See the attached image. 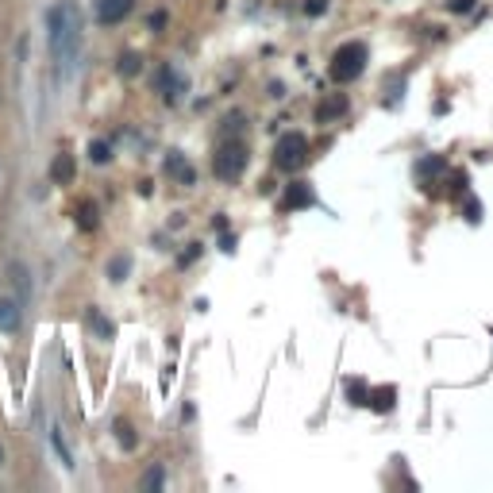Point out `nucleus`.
Returning <instances> with one entry per match:
<instances>
[{"instance_id":"f257e3e1","label":"nucleus","mask_w":493,"mask_h":493,"mask_svg":"<svg viewBox=\"0 0 493 493\" xmlns=\"http://www.w3.org/2000/svg\"><path fill=\"white\" fill-rule=\"evenodd\" d=\"M46 31H51V46L58 58H70L73 51H77V8L73 4H54L51 12H46Z\"/></svg>"},{"instance_id":"f03ea898","label":"nucleus","mask_w":493,"mask_h":493,"mask_svg":"<svg viewBox=\"0 0 493 493\" xmlns=\"http://www.w3.org/2000/svg\"><path fill=\"white\" fill-rule=\"evenodd\" d=\"M363 70H366V46H363V43H343L339 51L332 54L327 77L339 81V85H347V81H355Z\"/></svg>"},{"instance_id":"7ed1b4c3","label":"nucleus","mask_w":493,"mask_h":493,"mask_svg":"<svg viewBox=\"0 0 493 493\" xmlns=\"http://www.w3.org/2000/svg\"><path fill=\"white\" fill-rule=\"evenodd\" d=\"M308 162V139L301 135V131H289V135L277 139L274 146V166L285 170V174H293V170H301Z\"/></svg>"},{"instance_id":"20e7f679","label":"nucleus","mask_w":493,"mask_h":493,"mask_svg":"<svg viewBox=\"0 0 493 493\" xmlns=\"http://www.w3.org/2000/svg\"><path fill=\"white\" fill-rule=\"evenodd\" d=\"M246 170V146L243 143H224L216 154H212V174L220 177V182H239Z\"/></svg>"},{"instance_id":"39448f33","label":"nucleus","mask_w":493,"mask_h":493,"mask_svg":"<svg viewBox=\"0 0 493 493\" xmlns=\"http://www.w3.org/2000/svg\"><path fill=\"white\" fill-rule=\"evenodd\" d=\"M135 8V0H96V20L101 23H123Z\"/></svg>"},{"instance_id":"423d86ee","label":"nucleus","mask_w":493,"mask_h":493,"mask_svg":"<svg viewBox=\"0 0 493 493\" xmlns=\"http://www.w3.org/2000/svg\"><path fill=\"white\" fill-rule=\"evenodd\" d=\"M347 108H351L347 93H332V96H324V101H320V108H316V120H320V123H332V120H339Z\"/></svg>"},{"instance_id":"0eeeda50","label":"nucleus","mask_w":493,"mask_h":493,"mask_svg":"<svg viewBox=\"0 0 493 493\" xmlns=\"http://www.w3.org/2000/svg\"><path fill=\"white\" fill-rule=\"evenodd\" d=\"M73 177H77V158H73V154H54V162H51V182H54V185H70Z\"/></svg>"},{"instance_id":"6e6552de","label":"nucleus","mask_w":493,"mask_h":493,"mask_svg":"<svg viewBox=\"0 0 493 493\" xmlns=\"http://www.w3.org/2000/svg\"><path fill=\"white\" fill-rule=\"evenodd\" d=\"M316 204V193H312V185L308 182H293L289 189H285V208H312Z\"/></svg>"},{"instance_id":"1a4fd4ad","label":"nucleus","mask_w":493,"mask_h":493,"mask_svg":"<svg viewBox=\"0 0 493 493\" xmlns=\"http://www.w3.org/2000/svg\"><path fill=\"white\" fill-rule=\"evenodd\" d=\"M73 220H77L81 232H96V224H101V208H96V201H81L77 208H73Z\"/></svg>"},{"instance_id":"9d476101","label":"nucleus","mask_w":493,"mask_h":493,"mask_svg":"<svg viewBox=\"0 0 493 493\" xmlns=\"http://www.w3.org/2000/svg\"><path fill=\"white\" fill-rule=\"evenodd\" d=\"M439 174H447V158H443V154H428V158L416 166V177H420V182H435Z\"/></svg>"},{"instance_id":"9b49d317","label":"nucleus","mask_w":493,"mask_h":493,"mask_svg":"<svg viewBox=\"0 0 493 493\" xmlns=\"http://www.w3.org/2000/svg\"><path fill=\"white\" fill-rule=\"evenodd\" d=\"M366 405L374 408V413H389L393 405H397V389H393V385H385V389H374L366 397Z\"/></svg>"},{"instance_id":"f8f14e48","label":"nucleus","mask_w":493,"mask_h":493,"mask_svg":"<svg viewBox=\"0 0 493 493\" xmlns=\"http://www.w3.org/2000/svg\"><path fill=\"white\" fill-rule=\"evenodd\" d=\"M166 174H170V177H177L182 185H193V182H196V174L185 166L182 154H170V158H166Z\"/></svg>"},{"instance_id":"ddd939ff","label":"nucleus","mask_w":493,"mask_h":493,"mask_svg":"<svg viewBox=\"0 0 493 493\" xmlns=\"http://www.w3.org/2000/svg\"><path fill=\"white\" fill-rule=\"evenodd\" d=\"M20 327V301H0V332Z\"/></svg>"},{"instance_id":"4468645a","label":"nucleus","mask_w":493,"mask_h":493,"mask_svg":"<svg viewBox=\"0 0 493 493\" xmlns=\"http://www.w3.org/2000/svg\"><path fill=\"white\" fill-rule=\"evenodd\" d=\"M139 70H143V54L123 51V54H120V77H135Z\"/></svg>"},{"instance_id":"2eb2a0df","label":"nucleus","mask_w":493,"mask_h":493,"mask_svg":"<svg viewBox=\"0 0 493 493\" xmlns=\"http://www.w3.org/2000/svg\"><path fill=\"white\" fill-rule=\"evenodd\" d=\"M89 158H93L96 166H104V162L112 158V146H108V139H93V143H89Z\"/></svg>"},{"instance_id":"dca6fc26","label":"nucleus","mask_w":493,"mask_h":493,"mask_svg":"<svg viewBox=\"0 0 493 493\" xmlns=\"http://www.w3.org/2000/svg\"><path fill=\"white\" fill-rule=\"evenodd\" d=\"M162 482H166V470H162V466H151V470L139 478V489H162Z\"/></svg>"},{"instance_id":"f3484780","label":"nucleus","mask_w":493,"mask_h":493,"mask_svg":"<svg viewBox=\"0 0 493 493\" xmlns=\"http://www.w3.org/2000/svg\"><path fill=\"white\" fill-rule=\"evenodd\" d=\"M127 270H131L127 254H116V258L108 262V277H112V282H123V277H127Z\"/></svg>"},{"instance_id":"a211bd4d","label":"nucleus","mask_w":493,"mask_h":493,"mask_svg":"<svg viewBox=\"0 0 493 493\" xmlns=\"http://www.w3.org/2000/svg\"><path fill=\"white\" fill-rule=\"evenodd\" d=\"M347 397H351V405H366L370 389H366V382H363V377H355V382H347Z\"/></svg>"},{"instance_id":"6ab92c4d","label":"nucleus","mask_w":493,"mask_h":493,"mask_svg":"<svg viewBox=\"0 0 493 493\" xmlns=\"http://www.w3.org/2000/svg\"><path fill=\"white\" fill-rule=\"evenodd\" d=\"M12 282L20 285V305H23V301H27V293H31V282H27V270H23L20 262L12 266Z\"/></svg>"},{"instance_id":"aec40b11","label":"nucleus","mask_w":493,"mask_h":493,"mask_svg":"<svg viewBox=\"0 0 493 493\" xmlns=\"http://www.w3.org/2000/svg\"><path fill=\"white\" fill-rule=\"evenodd\" d=\"M89 324L96 327V335H101V339H112V332H116L108 320H101V312H96V308H89Z\"/></svg>"},{"instance_id":"412c9836","label":"nucleus","mask_w":493,"mask_h":493,"mask_svg":"<svg viewBox=\"0 0 493 493\" xmlns=\"http://www.w3.org/2000/svg\"><path fill=\"white\" fill-rule=\"evenodd\" d=\"M116 435H120V447H135V435H131V424L127 420H116Z\"/></svg>"},{"instance_id":"4be33fe9","label":"nucleus","mask_w":493,"mask_h":493,"mask_svg":"<svg viewBox=\"0 0 493 493\" xmlns=\"http://www.w3.org/2000/svg\"><path fill=\"white\" fill-rule=\"evenodd\" d=\"M451 196H463L466 193V174L463 170H455V174H451V189H447Z\"/></svg>"},{"instance_id":"5701e85b","label":"nucleus","mask_w":493,"mask_h":493,"mask_svg":"<svg viewBox=\"0 0 493 493\" xmlns=\"http://www.w3.org/2000/svg\"><path fill=\"white\" fill-rule=\"evenodd\" d=\"M463 216L470 220V224H478V220H482V201H466L463 204Z\"/></svg>"},{"instance_id":"b1692460","label":"nucleus","mask_w":493,"mask_h":493,"mask_svg":"<svg viewBox=\"0 0 493 493\" xmlns=\"http://www.w3.org/2000/svg\"><path fill=\"white\" fill-rule=\"evenodd\" d=\"M51 443H54V451L62 455V463H65V466H73V455L65 451V443H62V435H58V432H51Z\"/></svg>"},{"instance_id":"393cba45","label":"nucleus","mask_w":493,"mask_h":493,"mask_svg":"<svg viewBox=\"0 0 493 493\" xmlns=\"http://www.w3.org/2000/svg\"><path fill=\"white\" fill-rule=\"evenodd\" d=\"M324 12H327V0H305V15L316 20V15H324Z\"/></svg>"},{"instance_id":"a878e982","label":"nucleus","mask_w":493,"mask_h":493,"mask_svg":"<svg viewBox=\"0 0 493 493\" xmlns=\"http://www.w3.org/2000/svg\"><path fill=\"white\" fill-rule=\"evenodd\" d=\"M196 254H201V243H189V251L177 258V266H189V262H196Z\"/></svg>"},{"instance_id":"bb28decb","label":"nucleus","mask_w":493,"mask_h":493,"mask_svg":"<svg viewBox=\"0 0 493 493\" xmlns=\"http://www.w3.org/2000/svg\"><path fill=\"white\" fill-rule=\"evenodd\" d=\"M451 12H470V8H474V0H451Z\"/></svg>"},{"instance_id":"cd10ccee","label":"nucleus","mask_w":493,"mask_h":493,"mask_svg":"<svg viewBox=\"0 0 493 493\" xmlns=\"http://www.w3.org/2000/svg\"><path fill=\"white\" fill-rule=\"evenodd\" d=\"M162 27H166V12H154L151 15V31H162Z\"/></svg>"},{"instance_id":"c85d7f7f","label":"nucleus","mask_w":493,"mask_h":493,"mask_svg":"<svg viewBox=\"0 0 493 493\" xmlns=\"http://www.w3.org/2000/svg\"><path fill=\"white\" fill-rule=\"evenodd\" d=\"M220 251L232 254V251H235V235H224V239H220Z\"/></svg>"},{"instance_id":"c756f323","label":"nucleus","mask_w":493,"mask_h":493,"mask_svg":"<svg viewBox=\"0 0 493 493\" xmlns=\"http://www.w3.org/2000/svg\"><path fill=\"white\" fill-rule=\"evenodd\" d=\"M0 466H4V447H0Z\"/></svg>"}]
</instances>
